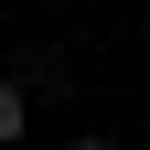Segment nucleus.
I'll list each match as a JSON object with an SVG mask.
<instances>
[{
    "label": "nucleus",
    "instance_id": "obj_1",
    "mask_svg": "<svg viewBox=\"0 0 150 150\" xmlns=\"http://www.w3.org/2000/svg\"><path fill=\"white\" fill-rule=\"evenodd\" d=\"M22 118H32V107H22V86H11V75H0V150L22 139Z\"/></svg>",
    "mask_w": 150,
    "mask_h": 150
},
{
    "label": "nucleus",
    "instance_id": "obj_2",
    "mask_svg": "<svg viewBox=\"0 0 150 150\" xmlns=\"http://www.w3.org/2000/svg\"><path fill=\"white\" fill-rule=\"evenodd\" d=\"M64 150H118V139H64Z\"/></svg>",
    "mask_w": 150,
    "mask_h": 150
}]
</instances>
